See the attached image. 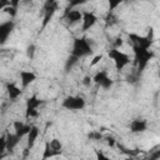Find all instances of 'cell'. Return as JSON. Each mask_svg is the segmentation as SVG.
Instances as JSON below:
<instances>
[{
	"label": "cell",
	"mask_w": 160,
	"mask_h": 160,
	"mask_svg": "<svg viewBox=\"0 0 160 160\" xmlns=\"http://www.w3.org/2000/svg\"><path fill=\"white\" fill-rule=\"evenodd\" d=\"M19 139H20V136H18L16 134L15 135H9L6 138V149H9V150L14 149V146L19 142Z\"/></svg>",
	"instance_id": "10"
},
{
	"label": "cell",
	"mask_w": 160,
	"mask_h": 160,
	"mask_svg": "<svg viewBox=\"0 0 160 160\" xmlns=\"http://www.w3.org/2000/svg\"><path fill=\"white\" fill-rule=\"evenodd\" d=\"M38 135H39L38 128H30V130H29V132H28V146H29V148H31V146L34 145V142H35Z\"/></svg>",
	"instance_id": "8"
},
{
	"label": "cell",
	"mask_w": 160,
	"mask_h": 160,
	"mask_svg": "<svg viewBox=\"0 0 160 160\" xmlns=\"http://www.w3.org/2000/svg\"><path fill=\"white\" fill-rule=\"evenodd\" d=\"M49 144V148L55 152V154H59L60 151H61V149H62V144L60 142V140H58V139H54V140H51L50 142H48Z\"/></svg>",
	"instance_id": "11"
},
{
	"label": "cell",
	"mask_w": 160,
	"mask_h": 160,
	"mask_svg": "<svg viewBox=\"0 0 160 160\" xmlns=\"http://www.w3.org/2000/svg\"><path fill=\"white\" fill-rule=\"evenodd\" d=\"M11 29H12V24L11 22H4V24L0 25V44H2L6 40V38L9 36L10 31H11Z\"/></svg>",
	"instance_id": "6"
},
{
	"label": "cell",
	"mask_w": 160,
	"mask_h": 160,
	"mask_svg": "<svg viewBox=\"0 0 160 160\" xmlns=\"http://www.w3.org/2000/svg\"><path fill=\"white\" fill-rule=\"evenodd\" d=\"M85 105V101L82 98H79V96H70V98H66L62 102V106L69 109V110H80L82 109Z\"/></svg>",
	"instance_id": "3"
},
{
	"label": "cell",
	"mask_w": 160,
	"mask_h": 160,
	"mask_svg": "<svg viewBox=\"0 0 160 160\" xmlns=\"http://www.w3.org/2000/svg\"><path fill=\"white\" fill-rule=\"evenodd\" d=\"M146 128H148V124L145 120H132L130 122V130L132 132L144 131V130H146Z\"/></svg>",
	"instance_id": "5"
},
{
	"label": "cell",
	"mask_w": 160,
	"mask_h": 160,
	"mask_svg": "<svg viewBox=\"0 0 160 160\" xmlns=\"http://www.w3.org/2000/svg\"><path fill=\"white\" fill-rule=\"evenodd\" d=\"M68 19L70 21H79L82 19V14L78 10H69L68 11Z\"/></svg>",
	"instance_id": "12"
},
{
	"label": "cell",
	"mask_w": 160,
	"mask_h": 160,
	"mask_svg": "<svg viewBox=\"0 0 160 160\" xmlns=\"http://www.w3.org/2000/svg\"><path fill=\"white\" fill-rule=\"evenodd\" d=\"M34 51H35V46H34V45L29 46V48H28V56H29V58H31V56H32V54H34Z\"/></svg>",
	"instance_id": "16"
},
{
	"label": "cell",
	"mask_w": 160,
	"mask_h": 160,
	"mask_svg": "<svg viewBox=\"0 0 160 160\" xmlns=\"http://www.w3.org/2000/svg\"><path fill=\"white\" fill-rule=\"evenodd\" d=\"M20 76H21V84H22V86H26L31 81L35 80V75L32 72H30V71H21L20 72Z\"/></svg>",
	"instance_id": "7"
},
{
	"label": "cell",
	"mask_w": 160,
	"mask_h": 160,
	"mask_svg": "<svg viewBox=\"0 0 160 160\" xmlns=\"http://www.w3.org/2000/svg\"><path fill=\"white\" fill-rule=\"evenodd\" d=\"M5 149H6V139L0 138V152H4Z\"/></svg>",
	"instance_id": "13"
},
{
	"label": "cell",
	"mask_w": 160,
	"mask_h": 160,
	"mask_svg": "<svg viewBox=\"0 0 160 160\" xmlns=\"http://www.w3.org/2000/svg\"><path fill=\"white\" fill-rule=\"evenodd\" d=\"M85 1H88V0H71V1H70V6H74V5H79V4H82V2H85Z\"/></svg>",
	"instance_id": "17"
},
{
	"label": "cell",
	"mask_w": 160,
	"mask_h": 160,
	"mask_svg": "<svg viewBox=\"0 0 160 160\" xmlns=\"http://www.w3.org/2000/svg\"><path fill=\"white\" fill-rule=\"evenodd\" d=\"M6 89H8V94H9L10 99H16V98L21 94V90H20L18 86L12 85V84H9Z\"/></svg>",
	"instance_id": "9"
},
{
	"label": "cell",
	"mask_w": 160,
	"mask_h": 160,
	"mask_svg": "<svg viewBox=\"0 0 160 160\" xmlns=\"http://www.w3.org/2000/svg\"><path fill=\"white\" fill-rule=\"evenodd\" d=\"M82 19H84L82 20V30L90 29L95 24V21H96V16L94 14H91V12H85Z\"/></svg>",
	"instance_id": "4"
},
{
	"label": "cell",
	"mask_w": 160,
	"mask_h": 160,
	"mask_svg": "<svg viewBox=\"0 0 160 160\" xmlns=\"http://www.w3.org/2000/svg\"><path fill=\"white\" fill-rule=\"evenodd\" d=\"M108 144H109L110 146H114V145H115V140H114V138H108Z\"/></svg>",
	"instance_id": "20"
},
{
	"label": "cell",
	"mask_w": 160,
	"mask_h": 160,
	"mask_svg": "<svg viewBox=\"0 0 160 160\" xmlns=\"http://www.w3.org/2000/svg\"><path fill=\"white\" fill-rule=\"evenodd\" d=\"M18 2H19V0H10V5H12V6H16Z\"/></svg>",
	"instance_id": "21"
},
{
	"label": "cell",
	"mask_w": 160,
	"mask_h": 160,
	"mask_svg": "<svg viewBox=\"0 0 160 160\" xmlns=\"http://www.w3.org/2000/svg\"><path fill=\"white\" fill-rule=\"evenodd\" d=\"M109 58H111V59L115 61L116 69H122L126 64H129V58H128V55L120 52V51L116 50V49H112V50L109 52Z\"/></svg>",
	"instance_id": "2"
},
{
	"label": "cell",
	"mask_w": 160,
	"mask_h": 160,
	"mask_svg": "<svg viewBox=\"0 0 160 160\" xmlns=\"http://www.w3.org/2000/svg\"><path fill=\"white\" fill-rule=\"evenodd\" d=\"M90 82H91V78L90 76H85L84 80H82V84L88 86V85H90Z\"/></svg>",
	"instance_id": "18"
},
{
	"label": "cell",
	"mask_w": 160,
	"mask_h": 160,
	"mask_svg": "<svg viewBox=\"0 0 160 160\" xmlns=\"http://www.w3.org/2000/svg\"><path fill=\"white\" fill-rule=\"evenodd\" d=\"M101 59H102V56H101V55H98V56H95V58L92 59V61L90 62V66H94V65H96V64H98V62H99Z\"/></svg>",
	"instance_id": "15"
},
{
	"label": "cell",
	"mask_w": 160,
	"mask_h": 160,
	"mask_svg": "<svg viewBox=\"0 0 160 160\" xmlns=\"http://www.w3.org/2000/svg\"><path fill=\"white\" fill-rule=\"evenodd\" d=\"M121 45H122V40H121L120 38L115 39V46H116V48H119V46H121Z\"/></svg>",
	"instance_id": "19"
},
{
	"label": "cell",
	"mask_w": 160,
	"mask_h": 160,
	"mask_svg": "<svg viewBox=\"0 0 160 160\" xmlns=\"http://www.w3.org/2000/svg\"><path fill=\"white\" fill-rule=\"evenodd\" d=\"M92 52V48L90 45V42L88 41V39H78L74 42V48L71 51V55L75 58H80V56H85Z\"/></svg>",
	"instance_id": "1"
},
{
	"label": "cell",
	"mask_w": 160,
	"mask_h": 160,
	"mask_svg": "<svg viewBox=\"0 0 160 160\" xmlns=\"http://www.w3.org/2000/svg\"><path fill=\"white\" fill-rule=\"evenodd\" d=\"M121 1H122V0H109V4H110V11H111L114 8H116Z\"/></svg>",
	"instance_id": "14"
}]
</instances>
